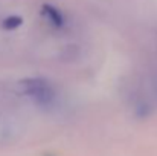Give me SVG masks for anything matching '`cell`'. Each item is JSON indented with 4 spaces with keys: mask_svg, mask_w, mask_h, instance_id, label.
Returning a JSON list of instances; mask_svg holds the SVG:
<instances>
[{
    "mask_svg": "<svg viewBox=\"0 0 157 156\" xmlns=\"http://www.w3.org/2000/svg\"><path fill=\"white\" fill-rule=\"evenodd\" d=\"M21 87L26 95H29L38 106H51L53 103L55 94L51 84L43 78H29L21 83Z\"/></svg>",
    "mask_w": 157,
    "mask_h": 156,
    "instance_id": "cell-1",
    "label": "cell"
},
{
    "mask_svg": "<svg viewBox=\"0 0 157 156\" xmlns=\"http://www.w3.org/2000/svg\"><path fill=\"white\" fill-rule=\"evenodd\" d=\"M41 12H43V15L46 17V20H48L49 23H52L53 26L61 28V26L64 25V17H63V14H61L56 8H53L51 5H44L43 9H41Z\"/></svg>",
    "mask_w": 157,
    "mask_h": 156,
    "instance_id": "cell-2",
    "label": "cell"
},
{
    "mask_svg": "<svg viewBox=\"0 0 157 156\" xmlns=\"http://www.w3.org/2000/svg\"><path fill=\"white\" fill-rule=\"evenodd\" d=\"M20 25H21V18L20 17H15V15H11V17H8V18L3 20V25L2 26L5 29H15Z\"/></svg>",
    "mask_w": 157,
    "mask_h": 156,
    "instance_id": "cell-3",
    "label": "cell"
}]
</instances>
